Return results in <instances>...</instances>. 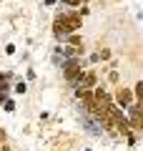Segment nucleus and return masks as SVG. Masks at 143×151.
I'll list each match as a JSON object with an SVG mask.
<instances>
[{
	"label": "nucleus",
	"mask_w": 143,
	"mask_h": 151,
	"mask_svg": "<svg viewBox=\"0 0 143 151\" xmlns=\"http://www.w3.org/2000/svg\"><path fill=\"white\" fill-rule=\"evenodd\" d=\"M63 76L68 78V81L80 83V78H83V68H80L78 58H68V60L63 63Z\"/></svg>",
	"instance_id": "f257e3e1"
},
{
	"label": "nucleus",
	"mask_w": 143,
	"mask_h": 151,
	"mask_svg": "<svg viewBox=\"0 0 143 151\" xmlns=\"http://www.w3.org/2000/svg\"><path fill=\"white\" fill-rule=\"evenodd\" d=\"M128 111H131V129H141V108L138 106H128Z\"/></svg>",
	"instance_id": "f03ea898"
},
{
	"label": "nucleus",
	"mask_w": 143,
	"mask_h": 151,
	"mask_svg": "<svg viewBox=\"0 0 143 151\" xmlns=\"http://www.w3.org/2000/svg\"><path fill=\"white\" fill-rule=\"evenodd\" d=\"M116 98H118V103H121L123 108H128V106H131V98H133V96H131V91H126V88H123V91H118Z\"/></svg>",
	"instance_id": "7ed1b4c3"
},
{
	"label": "nucleus",
	"mask_w": 143,
	"mask_h": 151,
	"mask_svg": "<svg viewBox=\"0 0 143 151\" xmlns=\"http://www.w3.org/2000/svg\"><path fill=\"white\" fill-rule=\"evenodd\" d=\"M60 50H63L65 58H78V55L83 53V48H78V45H68V48H60Z\"/></svg>",
	"instance_id": "20e7f679"
},
{
	"label": "nucleus",
	"mask_w": 143,
	"mask_h": 151,
	"mask_svg": "<svg viewBox=\"0 0 143 151\" xmlns=\"http://www.w3.org/2000/svg\"><path fill=\"white\" fill-rule=\"evenodd\" d=\"M80 86H83L85 91H88V88H93V86H95V76H93V73H88L85 78H80Z\"/></svg>",
	"instance_id": "39448f33"
},
{
	"label": "nucleus",
	"mask_w": 143,
	"mask_h": 151,
	"mask_svg": "<svg viewBox=\"0 0 143 151\" xmlns=\"http://www.w3.org/2000/svg\"><path fill=\"white\" fill-rule=\"evenodd\" d=\"M65 5H80V0H63Z\"/></svg>",
	"instance_id": "423d86ee"
},
{
	"label": "nucleus",
	"mask_w": 143,
	"mask_h": 151,
	"mask_svg": "<svg viewBox=\"0 0 143 151\" xmlns=\"http://www.w3.org/2000/svg\"><path fill=\"white\" fill-rule=\"evenodd\" d=\"M0 139H3V134H0Z\"/></svg>",
	"instance_id": "0eeeda50"
},
{
	"label": "nucleus",
	"mask_w": 143,
	"mask_h": 151,
	"mask_svg": "<svg viewBox=\"0 0 143 151\" xmlns=\"http://www.w3.org/2000/svg\"><path fill=\"white\" fill-rule=\"evenodd\" d=\"M80 3H83V0H80Z\"/></svg>",
	"instance_id": "6e6552de"
}]
</instances>
